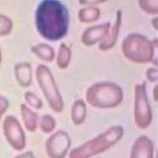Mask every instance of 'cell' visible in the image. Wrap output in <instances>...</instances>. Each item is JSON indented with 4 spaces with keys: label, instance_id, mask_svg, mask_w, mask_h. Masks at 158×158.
I'll use <instances>...</instances> for the list:
<instances>
[{
    "label": "cell",
    "instance_id": "8fae6325",
    "mask_svg": "<svg viewBox=\"0 0 158 158\" xmlns=\"http://www.w3.org/2000/svg\"><path fill=\"white\" fill-rule=\"evenodd\" d=\"M40 129L46 133L51 132L56 127V122L54 119L49 115H43L39 122Z\"/></svg>",
    "mask_w": 158,
    "mask_h": 158
},
{
    "label": "cell",
    "instance_id": "7c38bea8",
    "mask_svg": "<svg viewBox=\"0 0 158 158\" xmlns=\"http://www.w3.org/2000/svg\"><path fill=\"white\" fill-rule=\"evenodd\" d=\"M25 98L27 102L30 105H31L32 107L36 109L41 108L43 106L42 102L36 96H35L32 93H27L25 96Z\"/></svg>",
    "mask_w": 158,
    "mask_h": 158
},
{
    "label": "cell",
    "instance_id": "9c48e42d",
    "mask_svg": "<svg viewBox=\"0 0 158 158\" xmlns=\"http://www.w3.org/2000/svg\"><path fill=\"white\" fill-rule=\"evenodd\" d=\"M21 112L25 128L30 131H35L37 127V114L31 110L25 104L21 105Z\"/></svg>",
    "mask_w": 158,
    "mask_h": 158
},
{
    "label": "cell",
    "instance_id": "8992f818",
    "mask_svg": "<svg viewBox=\"0 0 158 158\" xmlns=\"http://www.w3.org/2000/svg\"><path fill=\"white\" fill-rule=\"evenodd\" d=\"M69 135L63 130L52 134L46 141V150L49 158H64L70 147Z\"/></svg>",
    "mask_w": 158,
    "mask_h": 158
},
{
    "label": "cell",
    "instance_id": "52a82bcc",
    "mask_svg": "<svg viewBox=\"0 0 158 158\" xmlns=\"http://www.w3.org/2000/svg\"><path fill=\"white\" fill-rule=\"evenodd\" d=\"M4 129L7 141L17 150L23 149L25 145V135L18 121L13 117H7L4 122Z\"/></svg>",
    "mask_w": 158,
    "mask_h": 158
},
{
    "label": "cell",
    "instance_id": "3957f363",
    "mask_svg": "<svg viewBox=\"0 0 158 158\" xmlns=\"http://www.w3.org/2000/svg\"><path fill=\"white\" fill-rule=\"evenodd\" d=\"M123 94L118 87L113 85H98L89 88L86 94L87 102L93 107L112 108L122 102Z\"/></svg>",
    "mask_w": 158,
    "mask_h": 158
},
{
    "label": "cell",
    "instance_id": "277c9868",
    "mask_svg": "<svg viewBox=\"0 0 158 158\" xmlns=\"http://www.w3.org/2000/svg\"><path fill=\"white\" fill-rule=\"evenodd\" d=\"M152 111L146 98L144 88L138 86L135 93L134 118L136 125L140 128H146L151 122Z\"/></svg>",
    "mask_w": 158,
    "mask_h": 158
},
{
    "label": "cell",
    "instance_id": "7a4b0ae2",
    "mask_svg": "<svg viewBox=\"0 0 158 158\" xmlns=\"http://www.w3.org/2000/svg\"><path fill=\"white\" fill-rule=\"evenodd\" d=\"M123 134V129L121 126L112 127L96 138L71 150L69 158H89L101 153L118 141Z\"/></svg>",
    "mask_w": 158,
    "mask_h": 158
},
{
    "label": "cell",
    "instance_id": "5b68a950",
    "mask_svg": "<svg viewBox=\"0 0 158 158\" xmlns=\"http://www.w3.org/2000/svg\"><path fill=\"white\" fill-rule=\"evenodd\" d=\"M38 72V78L44 95L50 107L56 112H60L64 108V102L62 98L56 88L53 81L47 70L42 69Z\"/></svg>",
    "mask_w": 158,
    "mask_h": 158
},
{
    "label": "cell",
    "instance_id": "5bb4252c",
    "mask_svg": "<svg viewBox=\"0 0 158 158\" xmlns=\"http://www.w3.org/2000/svg\"><path fill=\"white\" fill-rule=\"evenodd\" d=\"M16 158H35V157L34 156L32 152L28 151V152H27L25 153L19 155Z\"/></svg>",
    "mask_w": 158,
    "mask_h": 158
},
{
    "label": "cell",
    "instance_id": "6da1fadb",
    "mask_svg": "<svg viewBox=\"0 0 158 158\" xmlns=\"http://www.w3.org/2000/svg\"><path fill=\"white\" fill-rule=\"evenodd\" d=\"M67 20L64 9L54 1L44 2L38 10L39 28L42 33L49 38H58L65 33Z\"/></svg>",
    "mask_w": 158,
    "mask_h": 158
},
{
    "label": "cell",
    "instance_id": "30bf717a",
    "mask_svg": "<svg viewBox=\"0 0 158 158\" xmlns=\"http://www.w3.org/2000/svg\"><path fill=\"white\" fill-rule=\"evenodd\" d=\"M86 115V107L82 100L76 101L72 107V120L75 125L82 123Z\"/></svg>",
    "mask_w": 158,
    "mask_h": 158
},
{
    "label": "cell",
    "instance_id": "4fadbf2b",
    "mask_svg": "<svg viewBox=\"0 0 158 158\" xmlns=\"http://www.w3.org/2000/svg\"><path fill=\"white\" fill-rule=\"evenodd\" d=\"M8 106V102L6 99L0 98V117L1 114L6 110Z\"/></svg>",
    "mask_w": 158,
    "mask_h": 158
},
{
    "label": "cell",
    "instance_id": "ba28073f",
    "mask_svg": "<svg viewBox=\"0 0 158 158\" xmlns=\"http://www.w3.org/2000/svg\"><path fill=\"white\" fill-rule=\"evenodd\" d=\"M154 146L151 140L145 135L139 136L135 141L130 158H153Z\"/></svg>",
    "mask_w": 158,
    "mask_h": 158
}]
</instances>
